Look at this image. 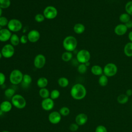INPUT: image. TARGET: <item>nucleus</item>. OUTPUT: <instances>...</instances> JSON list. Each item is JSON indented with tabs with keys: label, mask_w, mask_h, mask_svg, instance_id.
Returning a JSON list of instances; mask_svg holds the SVG:
<instances>
[{
	"label": "nucleus",
	"mask_w": 132,
	"mask_h": 132,
	"mask_svg": "<svg viewBox=\"0 0 132 132\" xmlns=\"http://www.w3.org/2000/svg\"><path fill=\"white\" fill-rule=\"evenodd\" d=\"M70 94L74 99L81 100L86 96L87 90L82 84L77 83L72 86L70 90Z\"/></svg>",
	"instance_id": "1"
},
{
	"label": "nucleus",
	"mask_w": 132,
	"mask_h": 132,
	"mask_svg": "<svg viewBox=\"0 0 132 132\" xmlns=\"http://www.w3.org/2000/svg\"><path fill=\"white\" fill-rule=\"evenodd\" d=\"M126 25V26H127V27L128 28H132V20H130L128 22H127L126 24H125Z\"/></svg>",
	"instance_id": "42"
},
{
	"label": "nucleus",
	"mask_w": 132,
	"mask_h": 132,
	"mask_svg": "<svg viewBox=\"0 0 132 132\" xmlns=\"http://www.w3.org/2000/svg\"><path fill=\"white\" fill-rule=\"evenodd\" d=\"M9 40L10 44L14 46L18 45L20 43V38L15 34H12Z\"/></svg>",
	"instance_id": "22"
},
{
	"label": "nucleus",
	"mask_w": 132,
	"mask_h": 132,
	"mask_svg": "<svg viewBox=\"0 0 132 132\" xmlns=\"http://www.w3.org/2000/svg\"><path fill=\"white\" fill-rule=\"evenodd\" d=\"M58 84L62 88H65L69 84V79L65 77H60L58 79Z\"/></svg>",
	"instance_id": "23"
},
{
	"label": "nucleus",
	"mask_w": 132,
	"mask_h": 132,
	"mask_svg": "<svg viewBox=\"0 0 132 132\" xmlns=\"http://www.w3.org/2000/svg\"><path fill=\"white\" fill-rule=\"evenodd\" d=\"M91 54L90 52L85 49L79 51L76 55L77 60L80 63H85L90 61Z\"/></svg>",
	"instance_id": "7"
},
{
	"label": "nucleus",
	"mask_w": 132,
	"mask_h": 132,
	"mask_svg": "<svg viewBox=\"0 0 132 132\" xmlns=\"http://www.w3.org/2000/svg\"><path fill=\"white\" fill-rule=\"evenodd\" d=\"M12 35L11 32L8 28H1L0 29V41L5 42L10 40Z\"/></svg>",
	"instance_id": "14"
},
{
	"label": "nucleus",
	"mask_w": 132,
	"mask_h": 132,
	"mask_svg": "<svg viewBox=\"0 0 132 132\" xmlns=\"http://www.w3.org/2000/svg\"><path fill=\"white\" fill-rule=\"evenodd\" d=\"M23 75L20 70L14 69L11 72L9 75V80L13 85H19L22 82Z\"/></svg>",
	"instance_id": "3"
},
{
	"label": "nucleus",
	"mask_w": 132,
	"mask_h": 132,
	"mask_svg": "<svg viewBox=\"0 0 132 132\" xmlns=\"http://www.w3.org/2000/svg\"><path fill=\"white\" fill-rule=\"evenodd\" d=\"M45 17L43 14L38 13L35 16V20L38 23H41L45 20Z\"/></svg>",
	"instance_id": "37"
},
{
	"label": "nucleus",
	"mask_w": 132,
	"mask_h": 132,
	"mask_svg": "<svg viewBox=\"0 0 132 132\" xmlns=\"http://www.w3.org/2000/svg\"><path fill=\"white\" fill-rule=\"evenodd\" d=\"M85 64H86V65L88 67V66H89V65H90V62H89V61H88V62H87L85 63Z\"/></svg>",
	"instance_id": "45"
},
{
	"label": "nucleus",
	"mask_w": 132,
	"mask_h": 132,
	"mask_svg": "<svg viewBox=\"0 0 132 132\" xmlns=\"http://www.w3.org/2000/svg\"><path fill=\"white\" fill-rule=\"evenodd\" d=\"M79 128V125L76 123H73L70 124L69 126V129L72 131H76L78 130Z\"/></svg>",
	"instance_id": "39"
},
{
	"label": "nucleus",
	"mask_w": 132,
	"mask_h": 132,
	"mask_svg": "<svg viewBox=\"0 0 132 132\" xmlns=\"http://www.w3.org/2000/svg\"><path fill=\"white\" fill-rule=\"evenodd\" d=\"M48 119L50 123L53 124H56L60 122L61 119V115L59 112L54 111L51 112L49 114Z\"/></svg>",
	"instance_id": "12"
},
{
	"label": "nucleus",
	"mask_w": 132,
	"mask_h": 132,
	"mask_svg": "<svg viewBox=\"0 0 132 132\" xmlns=\"http://www.w3.org/2000/svg\"><path fill=\"white\" fill-rule=\"evenodd\" d=\"M54 106V100L48 97L44 98L42 100L41 102V107L43 109L46 111H50L52 110Z\"/></svg>",
	"instance_id": "13"
},
{
	"label": "nucleus",
	"mask_w": 132,
	"mask_h": 132,
	"mask_svg": "<svg viewBox=\"0 0 132 132\" xmlns=\"http://www.w3.org/2000/svg\"><path fill=\"white\" fill-rule=\"evenodd\" d=\"M75 123L79 126L85 125L88 121V116L84 113L78 114L75 117Z\"/></svg>",
	"instance_id": "15"
},
{
	"label": "nucleus",
	"mask_w": 132,
	"mask_h": 132,
	"mask_svg": "<svg viewBox=\"0 0 132 132\" xmlns=\"http://www.w3.org/2000/svg\"><path fill=\"white\" fill-rule=\"evenodd\" d=\"M12 107L11 102L8 101H4L0 104V110L3 112H9Z\"/></svg>",
	"instance_id": "17"
},
{
	"label": "nucleus",
	"mask_w": 132,
	"mask_h": 132,
	"mask_svg": "<svg viewBox=\"0 0 132 132\" xmlns=\"http://www.w3.org/2000/svg\"><path fill=\"white\" fill-rule=\"evenodd\" d=\"M98 82L101 86L105 87L106 86H107L108 82V77L104 74H102L100 76L98 80Z\"/></svg>",
	"instance_id": "24"
},
{
	"label": "nucleus",
	"mask_w": 132,
	"mask_h": 132,
	"mask_svg": "<svg viewBox=\"0 0 132 132\" xmlns=\"http://www.w3.org/2000/svg\"><path fill=\"white\" fill-rule=\"evenodd\" d=\"M31 81H32V78L30 75L27 74H25L23 75V80L22 82L24 85L26 86H28L31 84Z\"/></svg>",
	"instance_id": "29"
},
{
	"label": "nucleus",
	"mask_w": 132,
	"mask_h": 132,
	"mask_svg": "<svg viewBox=\"0 0 132 132\" xmlns=\"http://www.w3.org/2000/svg\"><path fill=\"white\" fill-rule=\"evenodd\" d=\"M95 132H108V131L105 126L102 125H100L95 128Z\"/></svg>",
	"instance_id": "38"
},
{
	"label": "nucleus",
	"mask_w": 132,
	"mask_h": 132,
	"mask_svg": "<svg viewBox=\"0 0 132 132\" xmlns=\"http://www.w3.org/2000/svg\"><path fill=\"white\" fill-rule=\"evenodd\" d=\"M117 66L113 63H108L103 68V73L108 77L114 76L117 74Z\"/></svg>",
	"instance_id": "8"
},
{
	"label": "nucleus",
	"mask_w": 132,
	"mask_h": 132,
	"mask_svg": "<svg viewBox=\"0 0 132 132\" xmlns=\"http://www.w3.org/2000/svg\"><path fill=\"white\" fill-rule=\"evenodd\" d=\"M128 101V96L125 94H121L117 97V102L120 104H125Z\"/></svg>",
	"instance_id": "28"
},
{
	"label": "nucleus",
	"mask_w": 132,
	"mask_h": 132,
	"mask_svg": "<svg viewBox=\"0 0 132 132\" xmlns=\"http://www.w3.org/2000/svg\"><path fill=\"white\" fill-rule=\"evenodd\" d=\"M59 112L61 116L65 117L69 114V113L70 112V110L68 107L64 106V107H62L60 109Z\"/></svg>",
	"instance_id": "34"
},
{
	"label": "nucleus",
	"mask_w": 132,
	"mask_h": 132,
	"mask_svg": "<svg viewBox=\"0 0 132 132\" xmlns=\"http://www.w3.org/2000/svg\"><path fill=\"white\" fill-rule=\"evenodd\" d=\"M74 31L77 34H82L85 30V26L84 24L80 23H76L73 27Z\"/></svg>",
	"instance_id": "19"
},
{
	"label": "nucleus",
	"mask_w": 132,
	"mask_h": 132,
	"mask_svg": "<svg viewBox=\"0 0 132 132\" xmlns=\"http://www.w3.org/2000/svg\"><path fill=\"white\" fill-rule=\"evenodd\" d=\"M125 9L127 13L130 15H132V1H128L126 3L125 6Z\"/></svg>",
	"instance_id": "32"
},
{
	"label": "nucleus",
	"mask_w": 132,
	"mask_h": 132,
	"mask_svg": "<svg viewBox=\"0 0 132 132\" xmlns=\"http://www.w3.org/2000/svg\"><path fill=\"white\" fill-rule=\"evenodd\" d=\"M23 27L22 22L18 19H12L9 20L8 24L7 25L8 29L11 31L13 32H16L20 31Z\"/></svg>",
	"instance_id": "5"
},
{
	"label": "nucleus",
	"mask_w": 132,
	"mask_h": 132,
	"mask_svg": "<svg viewBox=\"0 0 132 132\" xmlns=\"http://www.w3.org/2000/svg\"><path fill=\"white\" fill-rule=\"evenodd\" d=\"M125 94L128 96V97L129 96H130L131 95H132V90L130 89H127L126 91V93Z\"/></svg>",
	"instance_id": "43"
},
{
	"label": "nucleus",
	"mask_w": 132,
	"mask_h": 132,
	"mask_svg": "<svg viewBox=\"0 0 132 132\" xmlns=\"http://www.w3.org/2000/svg\"><path fill=\"white\" fill-rule=\"evenodd\" d=\"M62 46L66 51L72 52L77 46V40L74 36H67L62 41Z\"/></svg>",
	"instance_id": "2"
},
{
	"label": "nucleus",
	"mask_w": 132,
	"mask_h": 132,
	"mask_svg": "<svg viewBox=\"0 0 132 132\" xmlns=\"http://www.w3.org/2000/svg\"><path fill=\"white\" fill-rule=\"evenodd\" d=\"M5 96L7 98H12L15 94V90L12 88H7L4 92Z\"/></svg>",
	"instance_id": "30"
},
{
	"label": "nucleus",
	"mask_w": 132,
	"mask_h": 132,
	"mask_svg": "<svg viewBox=\"0 0 132 132\" xmlns=\"http://www.w3.org/2000/svg\"><path fill=\"white\" fill-rule=\"evenodd\" d=\"M1 53L3 57L5 58H10L12 57L15 53L14 46L11 44H6L4 45L1 50Z\"/></svg>",
	"instance_id": "9"
},
{
	"label": "nucleus",
	"mask_w": 132,
	"mask_h": 132,
	"mask_svg": "<svg viewBox=\"0 0 132 132\" xmlns=\"http://www.w3.org/2000/svg\"><path fill=\"white\" fill-rule=\"evenodd\" d=\"M128 28L125 24H120L117 25L114 28V33L118 36H123L125 35L127 31Z\"/></svg>",
	"instance_id": "16"
},
{
	"label": "nucleus",
	"mask_w": 132,
	"mask_h": 132,
	"mask_svg": "<svg viewBox=\"0 0 132 132\" xmlns=\"http://www.w3.org/2000/svg\"><path fill=\"white\" fill-rule=\"evenodd\" d=\"M2 13H3V11H2V9H1L0 8V17L2 16Z\"/></svg>",
	"instance_id": "46"
},
{
	"label": "nucleus",
	"mask_w": 132,
	"mask_h": 132,
	"mask_svg": "<svg viewBox=\"0 0 132 132\" xmlns=\"http://www.w3.org/2000/svg\"><path fill=\"white\" fill-rule=\"evenodd\" d=\"M6 80V76L5 75V74L0 72V86L3 85Z\"/></svg>",
	"instance_id": "41"
},
{
	"label": "nucleus",
	"mask_w": 132,
	"mask_h": 132,
	"mask_svg": "<svg viewBox=\"0 0 132 132\" xmlns=\"http://www.w3.org/2000/svg\"><path fill=\"white\" fill-rule=\"evenodd\" d=\"M9 20L8 19L4 16H1L0 17V27H3L5 26H7V25L8 24Z\"/></svg>",
	"instance_id": "36"
},
{
	"label": "nucleus",
	"mask_w": 132,
	"mask_h": 132,
	"mask_svg": "<svg viewBox=\"0 0 132 132\" xmlns=\"http://www.w3.org/2000/svg\"><path fill=\"white\" fill-rule=\"evenodd\" d=\"M119 20L123 24H126L127 22L130 20V15L126 12L123 13L119 16Z\"/></svg>",
	"instance_id": "26"
},
{
	"label": "nucleus",
	"mask_w": 132,
	"mask_h": 132,
	"mask_svg": "<svg viewBox=\"0 0 132 132\" xmlns=\"http://www.w3.org/2000/svg\"><path fill=\"white\" fill-rule=\"evenodd\" d=\"M77 71L80 74H85L87 71V67L85 63H80L77 67Z\"/></svg>",
	"instance_id": "35"
},
{
	"label": "nucleus",
	"mask_w": 132,
	"mask_h": 132,
	"mask_svg": "<svg viewBox=\"0 0 132 132\" xmlns=\"http://www.w3.org/2000/svg\"><path fill=\"white\" fill-rule=\"evenodd\" d=\"M43 14L45 19L52 20L57 16L58 10L54 6H48L44 8L43 11Z\"/></svg>",
	"instance_id": "6"
},
{
	"label": "nucleus",
	"mask_w": 132,
	"mask_h": 132,
	"mask_svg": "<svg viewBox=\"0 0 132 132\" xmlns=\"http://www.w3.org/2000/svg\"><path fill=\"white\" fill-rule=\"evenodd\" d=\"M1 132H10V131H8V130H3V131H2Z\"/></svg>",
	"instance_id": "48"
},
{
	"label": "nucleus",
	"mask_w": 132,
	"mask_h": 132,
	"mask_svg": "<svg viewBox=\"0 0 132 132\" xmlns=\"http://www.w3.org/2000/svg\"><path fill=\"white\" fill-rule=\"evenodd\" d=\"M39 95L43 99L49 97L50 95V92L49 90L46 88H41L39 91Z\"/></svg>",
	"instance_id": "27"
},
{
	"label": "nucleus",
	"mask_w": 132,
	"mask_h": 132,
	"mask_svg": "<svg viewBox=\"0 0 132 132\" xmlns=\"http://www.w3.org/2000/svg\"><path fill=\"white\" fill-rule=\"evenodd\" d=\"M128 39L129 40V41L132 42V31H130L128 34Z\"/></svg>",
	"instance_id": "44"
},
{
	"label": "nucleus",
	"mask_w": 132,
	"mask_h": 132,
	"mask_svg": "<svg viewBox=\"0 0 132 132\" xmlns=\"http://www.w3.org/2000/svg\"><path fill=\"white\" fill-rule=\"evenodd\" d=\"M28 41V38L26 35H23L20 37V43H21L22 44H25L27 43Z\"/></svg>",
	"instance_id": "40"
},
{
	"label": "nucleus",
	"mask_w": 132,
	"mask_h": 132,
	"mask_svg": "<svg viewBox=\"0 0 132 132\" xmlns=\"http://www.w3.org/2000/svg\"><path fill=\"white\" fill-rule=\"evenodd\" d=\"M37 85L40 89L46 88L48 85V80L45 77H41L38 79L37 81Z\"/></svg>",
	"instance_id": "21"
},
{
	"label": "nucleus",
	"mask_w": 132,
	"mask_h": 132,
	"mask_svg": "<svg viewBox=\"0 0 132 132\" xmlns=\"http://www.w3.org/2000/svg\"><path fill=\"white\" fill-rule=\"evenodd\" d=\"M11 102L13 106L18 109H23L26 105V101L25 98L21 94H16L11 98Z\"/></svg>",
	"instance_id": "4"
},
{
	"label": "nucleus",
	"mask_w": 132,
	"mask_h": 132,
	"mask_svg": "<svg viewBox=\"0 0 132 132\" xmlns=\"http://www.w3.org/2000/svg\"><path fill=\"white\" fill-rule=\"evenodd\" d=\"M46 63V58L42 54L37 55L34 60V65L37 69H42Z\"/></svg>",
	"instance_id": "10"
},
{
	"label": "nucleus",
	"mask_w": 132,
	"mask_h": 132,
	"mask_svg": "<svg viewBox=\"0 0 132 132\" xmlns=\"http://www.w3.org/2000/svg\"><path fill=\"white\" fill-rule=\"evenodd\" d=\"M11 5L10 0H0V8L1 9H7Z\"/></svg>",
	"instance_id": "31"
},
{
	"label": "nucleus",
	"mask_w": 132,
	"mask_h": 132,
	"mask_svg": "<svg viewBox=\"0 0 132 132\" xmlns=\"http://www.w3.org/2000/svg\"><path fill=\"white\" fill-rule=\"evenodd\" d=\"M73 57V54L72 52L65 51L63 52L61 55V59L63 61L68 62L70 61Z\"/></svg>",
	"instance_id": "25"
},
{
	"label": "nucleus",
	"mask_w": 132,
	"mask_h": 132,
	"mask_svg": "<svg viewBox=\"0 0 132 132\" xmlns=\"http://www.w3.org/2000/svg\"><path fill=\"white\" fill-rule=\"evenodd\" d=\"M124 53L127 57H132V42H128L125 45Z\"/></svg>",
	"instance_id": "20"
},
{
	"label": "nucleus",
	"mask_w": 132,
	"mask_h": 132,
	"mask_svg": "<svg viewBox=\"0 0 132 132\" xmlns=\"http://www.w3.org/2000/svg\"><path fill=\"white\" fill-rule=\"evenodd\" d=\"M3 57L2 56V53H1V51H0V59L2 58V57Z\"/></svg>",
	"instance_id": "47"
},
{
	"label": "nucleus",
	"mask_w": 132,
	"mask_h": 132,
	"mask_svg": "<svg viewBox=\"0 0 132 132\" xmlns=\"http://www.w3.org/2000/svg\"><path fill=\"white\" fill-rule=\"evenodd\" d=\"M27 36L28 41L31 43H35L40 39V34L37 30L32 29L28 32Z\"/></svg>",
	"instance_id": "11"
},
{
	"label": "nucleus",
	"mask_w": 132,
	"mask_h": 132,
	"mask_svg": "<svg viewBox=\"0 0 132 132\" xmlns=\"http://www.w3.org/2000/svg\"><path fill=\"white\" fill-rule=\"evenodd\" d=\"M60 96V92L57 89H54L50 92V98L54 100L59 97Z\"/></svg>",
	"instance_id": "33"
},
{
	"label": "nucleus",
	"mask_w": 132,
	"mask_h": 132,
	"mask_svg": "<svg viewBox=\"0 0 132 132\" xmlns=\"http://www.w3.org/2000/svg\"><path fill=\"white\" fill-rule=\"evenodd\" d=\"M91 73L96 76H101L103 74V69L98 65H94L91 68Z\"/></svg>",
	"instance_id": "18"
}]
</instances>
